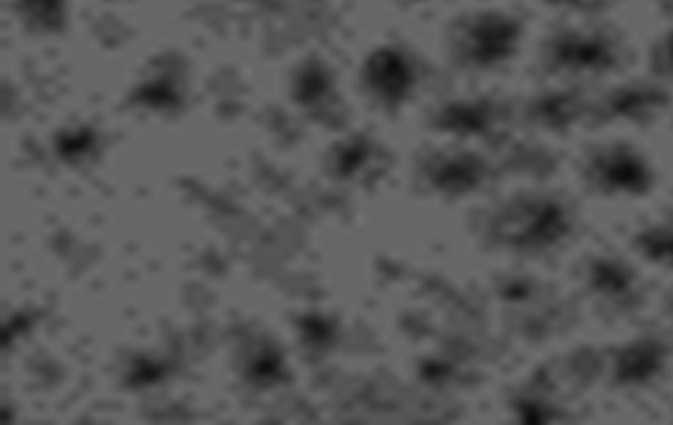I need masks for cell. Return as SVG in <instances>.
Segmentation results:
<instances>
[{
    "label": "cell",
    "mask_w": 673,
    "mask_h": 425,
    "mask_svg": "<svg viewBox=\"0 0 673 425\" xmlns=\"http://www.w3.org/2000/svg\"><path fill=\"white\" fill-rule=\"evenodd\" d=\"M62 0H22V15L41 30H58L62 26Z\"/></svg>",
    "instance_id": "cell-1"
}]
</instances>
